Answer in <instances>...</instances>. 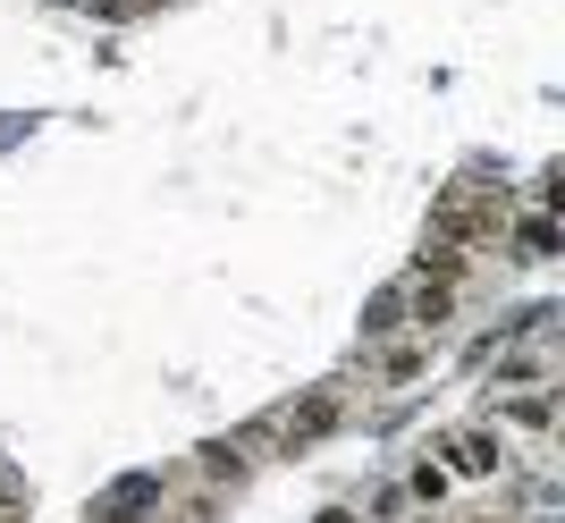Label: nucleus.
<instances>
[{
  "label": "nucleus",
  "mask_w": 565,
  "mask_h": 523,
  "mask_svg": "<svg viewBox=\"0 0 565 523\" xmlns=\"http://www.w3.org/2000/svg\"><path fill=\"white\" fill-rule=\"evenodd\" d=\"M414 279H423V287H456V279H465V254H456V245H439V237H423Z\"/></svg>",
  "instance_id": "39448f33"
},
{
  "label": "nucleus",
  "mask_w": 565,
  "mask_h": 523,
  "mask_svg": "<svg viewBox=\"0 0 565 523\" xmlns=\"http://www.w3.org/2000/svg\"><path fill=\"white\" fill-rule=\"evenodd\" d=\"M388 330H405V287H380L372 305H363V346H380Z\"/></svg>",
  "instance_id": "423d86ee"
},
{
  "label": "nucleus",
  "mask_w": 565,
  "mask_h": 523,
  "mask_svg": "<svg viewBox=\"0 0 565 523\" xmlns=\"http://www.w3.org/2000/svg\"><path fill=\"white\" fill-rule=\"evenodd\" d=\"M338 423H347V397H338V388H305V397H287L279 414L262 423V439H279V448L296 456V448H312V439H330Z\"/></svg>",
  "instance_id": "f257e3e1"
},
{
  "label": "nucleus",
  "mask_w": 565,
  "mask_h": 523,
  "mask_svg": "<svg viewBox=\"0 0 565 523\" xmlns=\"http://www.w3.org/2000/svg\"><path fill=\"white\" fill-rule=\"evenodd\" d=\"M472 523H507V515H472Z\"/></svg>",
  "instance_id": "9b49d317"
},
{
  "label": "nucleus",
  "mask_w": 565,
  "mask_h": 523,
  "mask_svg": "<svg viewBox=\"0 0 565 523\" xmlns=\"http://www.w3.org/2000/svg\"><path fill=\"white\" fill-rule=\"evenodd\" d=\"M423 363H430V338H405V346H380V388H405V381H423Z\"/></svg>",
  "instance_id": "20e7f679"
},
{
  "label": "nucleus",
  "mask_w": 565,
  "mask_h": 523,
  "mask_svg": "<svg viewBox=\"0 0 565 523\" xmlns=\"http://www.w3.org/2000/svg\"><path fill=\"white\" fill-rule=\"evenodd\" d=\"M515 254L523 262H548V254H557V220H548V212H523L515 220Z\"/></svg>",
  "instance_id": "0eeeda50"
},
{
  "label": "nucleus",
  "mask_w": 565,
  "mask_h": 523,
  "mask_svg": "<svg viewBox=\"0 0 565 523\" xmlns=\"http://www.w3.org/2000/svg\"><path fill=\"white\" fill-rule=\"evenodd\" d=\"M448 490H456V481L439 473V456H423V465L405 473V499H414V506H439V499H448Z\"/></svg>",
  "instance_id": "9d476101"
},
{
  "label": "nucleus",
  "mask_w": 565,
  "mask_h": 523,
  "mask_svg": "<svg viewBox=\"0 0 565 523\" xmlns=\"http://www.w3.org/2000/svg\"><path fill=\"white\" fill-rule=\"evenodd\" d=\"M507 423H523V430H548V423H557V388H532V397L515 388V397H507Z\"/></svg>",
  "instance_id": "6e6552de"
},
{
  "label": "nucleus",
  "mask_w": 565,
  "mask_h": 523,
  "mask_svg": "<svg viewBox=\"0 0 565 523\" xmlns=\"http://www.w3.org/2000/svg\"><path fill=\"white\" fill-rule=\"evenodd\" d=\"M439 448H448V456H439V473H465V481H481V473H498V456H507V448H498V430H456V439H439Z\"/></svg>",
  "instance_id": "f03ea898"
},
{
  "label": "nucleus",
  "mask_w": 565,
  "mask_h": 523,
  "mask_svg": "<svg viewBox=\"0 0 565 523\" xmlns=\"http://www.w3.org/2000/svg\"><path fill=\"white\" fill-rule=\"evenodd\" d=\"M194 465H203L212 481H245V465H254V456H245V439H212V448L194 456Z\"/></svg>",
  "instance_id": "1a4fd4ad"
},
{
  "label": "nucleus",
  "mask_w": 565,
  "mask_h": 523,
  "mask_svg": "<svg viewBox=\"0 0 565 523\" xmlns=\"http://www.w3.org/2000/svg\"><path fill=\"white\" fill-rule=\"evenodd\" d=\"M448 312H456V287H423V279H405V321L414 330H448Z\"/></svg>",
  "instance_id": "7ed1b4c3"
},
{
  "label": "nucleus",
  "mask_w": 565,
  "mask_h": 523,
  "mask_svg": "<svg viewBox=\"0 0 565 523\" xmlns=\"http://www.w3.org/2000/svg\"><path fill=\"white\" fill-rule=\"evenodd\" d=\"M321 523H347V515H321Z\"/></svg>",
  "instance_id": "f8f14e48"
}]
</instances>
